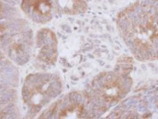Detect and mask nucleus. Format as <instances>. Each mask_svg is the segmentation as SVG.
Wrapping results in <instances>:
<instances>
[{
  "label": "nucleus",
  "mask_w": 158,
  "mask_h": 119,
  "mask_svg": "<svg viewBox=\"0 0 158 119\" xmlns=\"http://www.w3.org/2000/svg\"><path fill=\"white\" fill-rule=\"evenodd\" d=\"M33 11L40 15L48 13L50 5L47 0H31Z\"/></svg>",
  "instance_id": "obj_1"
}]
</instances>
